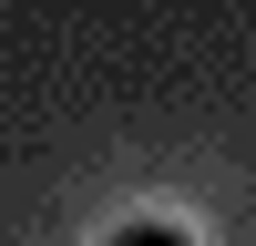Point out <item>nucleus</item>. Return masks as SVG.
<instances>
[{"instance_id": "1", "label": "nucleus", "mask_w": 256, "mask_h": 246, "mask_svg": "<svg viewBox=\"0 0 256 246\" xmlns=\"http://www.w3.org/2000/svg\"><path fill=\"white\" fill-rule=\"evenodd\" d=\"M102 246H195V236H184V226H164V216H134V226H113Z\"/></svg>"}]
</instances>
